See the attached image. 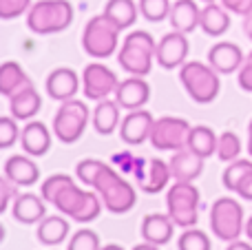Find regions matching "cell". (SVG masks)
<instances>
[{"instance_id":"cell-1","label":"cell","mask_w":252,"mask_h":250,"mask_svg":"<svg viewBox=\"0 0 252 250\" xmlns=\"http://www.w3.org/2000/svg\"><path fill=\"white\" fill-rule=\"evenodd\" d=\"M73 22V7L69 0H38L27 11V27L38 35L60 33Z\"/></svg>"},{"instance_id":"cell-2","label":"cell","mask_w":252,"mask_h":250,"mask_svg":"<svg viewBox=\"0 0 252 250\" xmlns=\"http://www.w3.org/2000/svg\"><path fill=\"white\" fill-rule=\"evenodd\" d=\"M157 42L148 31H130L118 53V62L130 75H148L155 60Z\"/></svg>"},{"instance_id":"cell-3","label":"cell","mask_w":252,"mask_h":250,"mask_svg":"<svg viewBox=\"0 0 252 250\" xmlns=\"http://www.w3.org/2000/svg\"><path fill=\"white\" fill-rule=\"evenodd\" d=\"M97 195L102 197V204L106 206V211L113 213V215H124L130 208L137 204V193L135 188L124 180L120 173H115L111 166H106L100 173L95 186Z\"/></svg>"},{"instance_id":"cell-4","label":"cell","mask_w":252,"mask_h":250,"mask_svg":"<svg viewBox=\"0 0 252 250\" xmlns=\"http://www.w3.org/2000/svg\"><path fill=\"white\" fill-rule=\"evenodd\" d=\"M179 80H182L186 93L197 102V104H210L219 95V73L210 64L204 62H186L179 66Z\"/></svg>"},{"instance_id":"cell-5","label":"cell","mask_w":252,"mask_h":250,"mask_svg":"<svg viewBox=\"0 0 252 250\" xmlns=\"http://www.w3.org/2000/svg\"><path fill=\"white\" fill-rule=\"evenodd\" d=\"M166 208L179 228H195L199 221V190L192 182H175L166 193Z\"/></svg>"},{"instance_id":"cell-6","label":"cell","mask_w":252,"mask_h":250,"mask_svg":"<svg viewBox=\"0 0 252 250\" xmlns=\"http://www.w3.org/2000/svg\"><path fill=\"white\" fill-rule=\"evenodd\" d=\"M100 199L102 197L97 193H93V190H82L75 184H71L58 195L53 206H56L62 215L71 217V219L78 221V224H91L102 213Z\"/></svg>"},{"instance_id":"cell-7","label":"cell","mask_w":252,"mask_h":250,"mask_svg":"<svg viewBox=\"0 0 252 250\" xmlns=\"http://www.w3.org/2000/svg\"><path fill=\"white\" fill-rule=\"evenodd\" d=\"M210 228L213 235L221 242H235L246 233L244 208L232 197H219L210 208Z\"/></svg>"},{"instance_id":"cell-8","label":"cell","mask_w":252,"mask_h":250,"mask_svg":"<svg viewBox=\"0 0 252 250\" xmlns=\"http://www.w3.org/2000/svg\"><path fill=\"white\" fill-rule=\"evenodd\" d=\"M120 27L113 20L100 13V16H93L87 22L82 33V47L89 56L93 58H109L115 53L120 42Z\"/></svg>"},{"instance_id":"cell-9","label":"cell","mask_w":252,"mask_h":250,"mask_svg":"<svg viewBox=\"0 0 252 250\" xmlns=\"http://www.w3.org/2000/svg\"><path fill=\"white\" fill-rule=\"evenodd\" d=\"M89 124V106L84 102L71 100L62 102V106L58 109L56 118H53V135L64 144H73L84 135Z\"/></svg>"},{"instance_id":"cell-10","label":"cell","mask_w":252,"mask_h":250,"mask_svg":"<svg viewBox=\"0 0 252 250\" xmlns=\"http://www.w3.org/2000/svg\"><path fill=\"white\" fill-rule=\"evenodd\" d=\"M190 124L184 118H166L155 120L151 131V144L157 151H179L188 146V135H190Z\"/></svg>"},{"instance_id":"cell-11","label":"cell","mask_w":252,"mask_h":250,"mask_svg":"<svg viewBox=\"0 0 252 250\" xmlns=\"http://www.w3.org/2000/svg\"><path fill=\"white\" fill-rule=\"evenodd\" d=\"M118 87H120L118 75L106 64H100V62L87 64V69L82 73V91L89 100L93 102L106 100L111 93L118 91Z\"/></svg>"},{"instance_id":"cell-12","label":"cell","mask_w":252,"mask_h":250,"mask_svg":"<svg viewBox=\"0 0 252 250\" xmlns=\"http://www.w3.org/2000/svg\"><path fill=\"white\" fill-rule=\"evenodd\" d=\"M188 38L186 33L182 31H170L166 33L164 38L157 42V51H155V60L159 62L161 69H177V66L186 64V58H188Z\"/></svg>"},{"instance_id":"cell-13","label":"cell","mask_w":252,"mask_h":250,"mask_svg":"<svg viewBox=\"0 0 252 250\" xmlns=\"http://www.w3.org/2000/svg\"><path fill=\"white\" fill-rule=\"evenodd\" d=\"M153 124H155V118L148 111H144V109L128 111V115L120 124V137H122V142H126V144L137 146L142 142L151 140Z\"/></svg>"},{"instance_id":"cell-14","label":"cell","mask_w":252,"mask_h":250,"mask_svg":"<svg viewBox=\"0 0 252 250\" xmlns=\"http://www.w3.org/2000/svg\"><path fill=\"white\" fill-rule=\"evenodd\" d=\"M151 97V87L148 82L142 78V75H130L124 82H120L118 91H115V100L118 104L126 111H137L142 109L144 104Z\"/></svg>"},{"instance_id":"cell-15","label":"cell","mask_w":252,"mask_h":250,"mask_svg":"<svg viewBox=\"0 0 252 250\" xmlns=\"http://www.w3.org/2000/svg\"><path fill=\"white\" fill-rule=\"evenodd\" d=\"M246 56L241 51L239 44L235 42H217L213 49L208 51V64L213 66L217 73H235V71L241 69Z\"/></svg>"},{"instance_id":"cell-16","label":"cell","mask_w":252,"mask_h":250,"mask_svg":"<svg viewBox=\"0 0 252 250\" xmlns=\"http://www.w3.org/2000/svg\"><path fill=\"white\" fill-rule=\"evenodd\" d=\"M168 164L175 182H195L204 173V157L192 153L188 146L173 151V157H170Z\"/></svg>"},{"instance_id":"cell-17","label":"cell","mask_w":252,"mask_h":250,"mask_svg":"<svg viewBox=\"0 0 252 250\" xmlns=\"http://www.w3.org/2000/svg\"><path fill=\"white\" fill-rule=\"evenodd\" d=\"M142 239L155 246H166L175 235V221L170 215H161V213H151L142 219Z\"/></svg>"},{"instance_id":"cell-18","label":"cell","mask_w":252,"mask_h":250,"mask_svg":"<svg viewBox=\"0 0 252 250\" xmlns=\"http://www.w3.org/2000/svg\"><path fill=\"white\" fill-rule=\"evenodd\" d=\"M11 215L16 221L25 226H33L47 217V208H44V197H38L33 193H22L13 199L11 204Z\"/></svg>"},{"instance_id":"cell-19","label":"cell","mask_w":252,"mask_h":250,"mask_svg":"<svg viewBox=\"0 0 252 250\" xmlns=\"http://www.w3.org/2000/svg\"><path fill=\"white\" fill-rule=\"evenodd\" d=\"M80 89V78L73 69H66V66H60V69L51 71L47 78V93L49 97L58 102H66L71 97H75Z\"/></svg>"},{"instance_id":"cell-20","label":"cell","mask_w":252,"mask_h":250,"mask_svg":"<svg viewBox=\"0 0 252 250\" xmlns=\"http://www.w3.org/2000/svg\"><path fill=\"white\" fill-rule=\"evenodd\" d=\"M20 144L27 155H31V157H42V155H47L49 149H51V131L47 128L44 122H38V120L29 122L22 128Z\"/></svg>"},{"instance_id":"cell-21","label":"cell","mask_w":252,"mask_h":250,"mask_svg":"<svg viewBox=\"0 0 252 250\" xmlns=\"http://www.w3.org/2000/svg\"><path fill=\"white\" fill-rule=\"evenodd\" d=\"M4 177L18 186H33L40 180V168L29 155H11L4 162Z\"/></svg>"},{"instance_id":"cell-22","label":"cell","mask_w":252,"mask_h":250,"mask_svg":"<svg viewBox=\"0 0 252 250\" xmlns=\"http://www.w3.org/2000/svg\"><path fill=\"white\" fill-rule=\"evenodd\" d=\"M199 18H201V9L197 7L195 0H175L170 7V25L175 31L182 33H190L199 27Z\"/></svg>"},{"instance_id":"cell-23","label":"cell","mask_w":252,"mask_h":250,"mask_svg":"<svg viewBox=\"0 0 252 250\" xmlns=\"http://www.w3.org/2000/svg\"><path fill=\"white\" fill-rule=\"evenodd\" d=\"M170 177H173V173H170V164H166L164 159H159V157H153V159H148L144 177L137 180V184L144 193L155 195V193H159V190H164L166 186H168Z\"/></svg>"},{"instance_id":"cell-24","label":"cell","mask_w":252,"mask_h":250,"mask_svg":"<svg viewBox=\"0 0 252 250\" xmlns=\"http://www.w3.org/2000/svg\"><path fill=\"white\" fill-rule=\"evenodd\" d=\"M40 109H42V97L35 91L33 84H29V87H25L22 91L13 93V95L9 97V111H11V115L16 120L35 118V113H38Z\"/></svg>"},{"instance_id":"cell-25","label":"cell","mask_w":252,"mask_h":250,"mask_svg":"<svg viewBox=\"0 0 252 250\" xmlns=\"http://www.w3.org/2000/svg\"><path fill=\"white\" fill-rule=\"evenodd\" d=\"M199 27L208 35H223L230 29V13H228V9L223 4L206 2V7L201 9Z\"/></svg>"},{"instance_id":"cell-26","label":"cell","mask_w":252,"mask_h":250,"mask_svg":"<svg viewBox=\"0 0 252 250\" xmlns=\"http://www.w3.org/2000/svg\"><path fill=\"white\" fill-rule=\"evenodd\" d=\"M120 109L122 106L118 104V100H100L93 111V126L100 135H111L115 128L120 126Z\"/></svg>"},{"instance_id":"cell-27","label":"cell","mask_w":252,"mask_h":250,"mask_svg":"<svg viewBox=\"0 0 252 250\" xmlns=\"http://www.w3.org/2000/svg\"><path fill=\"white\" fill-rule=\"evenodd\" d=\"M29 84H31V78L25 73V69H22L18 62L7 60L0 66V93H2L4 97H11L13 93L22 91V89L29 87Z\"/></svg>"},{"instance_id":"cell-28","label":"cell","mask_w":252,"mask_h":250,"mask_svg":"<svg viewBox=\"0 0 252 250\" xmlns=\"http://www.w3.org/2000/svg\"><path fill=\"white\" fill-rule=\"evenodd\" d=\"M38 242L42 246H51L56 248L58 244H62L66 237H69V221L60 215H51L44 217L42 221L38 224Z\"/></svg>"},{"instance_id":"cell-29","label":"cell","mask_w":252,"mask_h":250,"mask_svg":"<svg viewBox=\"0 0 252 250\" xmlns=\"http://www.w3.org/2000/svg\"><path fill=\"white\" fill-rule=\"evenodd\" d=\"M139 13V4H135L133 0H109L104 7V16L109 20H113L120 29H128L135 25Z\"/></svg>"},{"instance_id":"cell-30","label":"cell","mask_w":252,"mask_h":250,"mask_svg":"<svg viewBox=\"0 0 252 250\" xmlns=\"http://www.w3.org/2000/svg\"><path fill=\"white\" fill-rule=\"evenodd\" d=\"M217 142L219 135L210 126H192L190 135H188V149L206 159L213 153H217Z\"/></svg>"},{"instance_id":"cell-31","label":"cell","mask_w":252,"mask_h":250,"mask_svg":"<svg viewBox=\"0 0 252 250\" xmlns=\"http://www.w3.org/2000/svg\"><path fill=\"white\" fill-rule=\"evenodd\" d=\"M217 155L221 162H235V159H239L241 155V140L237 133L232 131H223L221 135H219V142H217Z\"/></svg>"},{"instance_id":"cell-32","label":"cell","mask_w":252,"mask_h":250,"mask_svg":"<svg viewBox=\"0 0 252 250\" xmlns=\"http://www.w3.org/2000/svg\"><path fill=\"white\" fill-rule=\"evenodd\" d=\"M250 171H252V159H235V162L228 164V168L221 175V182H223V186H226V190H235L237 193L241 180H244Z\"/></svg>"},{"instance_id":"cell-33","label":"cell","mask_w":252,"mask_h":250,"mask_svg":"<svg viewBox=\"0 0 252 250\" xmlns=\"http://www.w3.org/2000/svg\"><path fill=\"white\" fill-rule=\"evenodd\" d=\"M177 248L179 250H213L208 233L199 228H184L182 237L177 239Z\"/></svg>"},{"instance_id":"cell-34","label":"cell","mask_w":252,"mask_h":250,"mask_svg":"<svg viewBox=\"0 0 252 250\" xmlns=\"http://www.w3.org/2000/svg\"><path fill=\"white\" fill-rule=\"evenodd\" d=\"M139 13L148 22H161L170 16V0H139Z\"/></svg>"},{"instance_id":"cell-35","label":"cell","mask_w":252,"mask_h":250,"mask_svg":"<svg viewBox=\"0 0 252 250\" xmlns=\"http://www.w3.org/2000/svg\"><path fill=\"white\" fill-rule=\"evenodd\" d=\"M71 184H73L71 175H64V173H56V175H51L49 180L42 182V188H40V193H42L44 202L53 204L58 195H60L62 190H64L66 186H71Z\"/></svg>"},{"instance_id":"cell-36","label":"cell","mask_w":252,"mask_h":250,"mask_svg":"<svg viewBox=\"0 0 252 250\" xmlns=\"http://www.w3.org/2000/svg\"><path fill=\"white\" fill-rule=\"evenodd\" d=\"M106 168V164L102 162V159H82V162L75 166V175H78V180L82 182V184L87 186H95L97 177H100V173Z\"/></svg>"},{"instance_id":"cell-37","label":"cell","mask_w":252,"mask_h":250,"mask_svg":"<svg viewBox=\"0 0 252 250\" xmlns=\"http://www.w3.org/2000/svg\"><path fill=\"white\" fill-rule=\"evenodd\" d=\"M66 250H102L100 237L95 230L91 228H80L78 233L71 237V242L66 244Z\"/></svg>"},{"instance_id":"cell-38","label":"cell","mask_w":252,"mask_h":250,"mask_svg":"<svg viewBox=\"0 0 252 250\" xmlns=\"http://www.w3.org/2000/svg\"><path fill=\"white\" fill-rule=\"evenodd\" d=\"M22 135V131H18V124H16V118H0V149H11L13 144L18 142V137Z\"/></svg>"},{"instance_id":"cell-39","label":"cell","mask_w":252,"mask_h":250,"mask_svg":"<svg viewBox=\"0 0 252 250\" xmlns=\"http://www.w3.org/2000/svg\"><path fill=\"white\" fill-rule=\"evenodd\" d=\"M31 9V0H0V18L13 20Z\"/></svg>"},{"instance_id":"cell-40","label":"cell","mask_w":252,"mask_h":250,"mask_svg":"<svg viewBox=\"0 0 252 250\" xmlns=\"http://www.w3.org/2000/svg\"><path fill=\"white\" fill-rule=\"evenodd\" d=\"M18 188H20V186L13 184L9 177H2V180H0V195H2V199H0V213L7 211L9 204H13V199L20 195Z\"/></svg>"},{"instance_id":"cell-41","label":"cell","mask_w":252,"mask_h":250,"mask_svg":"<svg viewBox=\"0 0 252 250\" xmlns=\"http://www.w3.org/2000/svg\"><path fill=\"white\" fill-rule=\"evenodd\" d=\"M237 73H239V87L244 91L252 93V51L248 53V58L244 60V64H241V69Z\"/></svg>"},{"instance_id":"cell-42","label":"cell","mask_w":252,"mask_h":250,"mask_svg":"<svg viewBox=\"0 0 252 250\" xmlns=\"http://www.w3.org/2000/svg\"><path fill=\"white\" fill-rule=\"evenodd\" d=\"M219 2L230 13H237V16H248L252 11V0H219Z\"/></svg>"},{"instance_id":"cell-43","label":"cell","mask_w":252,"mask_h":250,"mask_svg":"<svg viewBox=\"0 0 252 250\" xmlns=\"http://www.w3.org/2000/svg\"><path fill=\"white\" fill-rule=\"evenodd\" d=\"M113 159H115V164H120V168H122L124 173H133L135 171V159L137 157H133L130 153H118Z\"/></svg>"},{"instance_id":"cell-44","label":"cell","mask_w":252,"mask_h":250,"mask_svg":"<svg viewBox=\"0 0 252 250\" xmlns=\"http://www.w3.org/2000/svg\"><path fill=\"white\" fill-rule=\"evenodd\" d=\"M237 195L244 197V199H248V202H252V171L241 180L239 188H237Z\"/></svg>"},{"instance_id":"cell-45","label":"cell","mask_w":252,"mask_h":250,"mask_svg":"<svg viewBox=\"0 0 252 250\" xmlns=\"http://www.w3.org/2000/svg\"><path fill=\"white\" fill-rule=\"evenodd\" d=\"M226 250H252V244L248 242H241V239H235V242L228 244Z\"/></svg>"},{"instance_id":"cell-46","label":"cell","mask_w":252,"mask_h":250,"mask_svg":"<svg viewBox=\"0 0 252 250\" xmlns=\"http://www.w3.org/2000/svg\"><path fill=\"white\" fill-rule=\"evenodd\" d=\"M244 31H246V35L252 40V11L248 13V16H244Z\"/></svg>"},{"instance_id":"cell-47","label":"cell","mask_w":252,"mask_h":250,"mask_svg":"<svg viewBox=\"0 0 252 250\" xmlns=\"http://www.w3.org/2000/svg\"><path fill=\"white\" fill-rule=\"evenodd\" d=\"M133 250H161V246H155V244H148V242H144V244H137Z\"/></svg>"},{"instance_id":"cell-48","label":"cell","mask_w":252,"mask_h":250,"mask_svg":"<svg viewBox=\"0 0 252 250\" xmlns=\"http://www.w3.org/2000/svg\"><path fill=\"white\" fill-rule=\"evenodd\" d=\"M248 153L252 157V120H250V126H248Z\"/></svg>"},{"instance_id":"cell-49","label":"cell","mask_w":252,"mask_h":250,"mask_svg":"<svg viewBox=\"0 0 252 250\" xmlns=\"http://www.w3.org/2000/svg\"><path fill=\"white\" fill-rule=\"evenodd\" d=\"M246 235H248V239L252 242V217H248V221H246Z\"/></svg>"},{"instance_id":"cell-50","label":"cell","mask_w":252,"mask_h":250,"mask_svg":"<svg viewBox=\"0 0 252 250\" xmlns=\"http://www.w3.org/2000/svg\"><path fill=\"white\" fill-rule=\"evenodd\" d=\"M102 250H124L120 244H106V246H102Z\"/></svg>"},{"instance_id":"cell-51","label":"cell","mask_w":252,"mask_h":250,"mask_svg":"<svg viewBox=\"0 0 252 250\" xmlns=\"http://www.w3.org/2000/svg\"><path fill=\"white\" fill-rule=\"evenodd\" d=\"M204 2H215V0H204Z\"/></svg>"},{"instance_id":"cell-52","label":"cell","mask_w":252,"mask_h":250,"mask_svg":"<svg viewBox=\"0 0 252 250\" xmlns=\"http://www.w3.org/2000/svg\"><path fill=\"white\" fill-rule=\"evenodd\" d=\"M53 250H56V248H53Z\"/></svg>"}]
</instances>
